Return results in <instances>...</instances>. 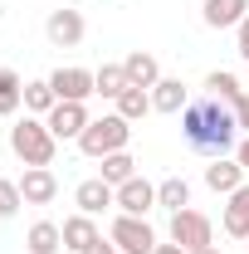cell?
I'll return each mask as SVG.
<instances>
[{
  "mask_svg": "<svg viewBox=\"0 0 249 254\" xmlns=\"http://www.w3.org/2000/svg\"><path fill=\"white\" fill-rule=\"evenodd\" d=\"M152 205H156V186L147 176H132V181L118 186V210H123V215H147Z\"/></svg>",
  "mask_w": 249,
  "mask_h": 254,
  "instance_id": "cell-12",
  "label": "cell"
},
{
  "mask_svg": "<svg viewBox=\"0 0 249 254\" xmlns=\"http://www.w3.org/2000/svg\"><path fill=\"white\" fill-rule=\"evenodd\" d=\"M10 152L25 161V166H49L54 152H59V137L49 132L44 118H20L10 127Z\"/></svg>",
  "mask_w": 249,
  "mask_h": 254,
  "instance_id": "cell-2",
  "label": "cell"
},
{
  "mask_svg": "<svg viewBox=\"0 0 249 254\" xmlns=\"http://www.w3.org/2000/svg\"><path fill=\"white\" fill-rule=\"evenodd\" d=\"M249 15V0H205V25L210 30H240Z\"/></svg>",
  "mask_w": 249,
  "mask_h": 254,
  "instance_id": "cell-14",
  "label": "cell"
},
{
  "mask_svg": "<svg viewBox=\"0 0 249 254\" xmlns=\"http://www.w3.org/2000/svg\"><path fill=\"white\" fill-rule=\"evenodd\" d=\"M190 254H220V250H215V245H205V250H190Z\"/></svg>",
  "mask_w": 249,
  "mask_h": 254,
  "instance_id": "cell-32",
  "label": "cell"
},
{
  "mask_svg": "<svg viewBox=\"0 0 249 254\" xmlns=\"http://www.w3.org/2000/svg\"><path fill=\"white\" fill-rule=\"evenodd\" d=\"M20 195H25V205H49V200L59 195V176H54L49 166H25Z\"/></svg>",
  "mask_w": 249,
  "mask_h": 254,
  "instance_id": "cell-9",
  "label": "cell"
},
{
  "mask_svg": "<svg viewBox=\"0 0 249 254\" xmlns=\"http://www.w3.org/2000/svg\"><path fill=\"white\" fill-rule=\"evenodd\" d=\"M83 254H118V245H113V240L103 245V235H98V240H93V245H88V250H83Z\"/></svg>",
  "mask_w": 249,
  "mask_h": 254,
  "instance_id": "cell-29",
  "label": "cell"
},
{
  "mask_svg": "<svg viewBox=\"0 0 249 254\" xmlns=\"http://www.w3.org/2000/svg\"><path fill=\"white\" fill-rule=\"evenodd\" d=\"M205 93H210V98H220V103H230V108H235V103L245 98V83H240L235 73H225V68H215V73L205 78Z\"/></svg>",
  "mask_w": 249,
  "mask_h": 254,
  "instance_id": "cell-21",
  "label": "cell"
},
{
  "mask_svg": "<svg viewBox=\"0 0 249 254\" xmlns=\"http://www.w3.org/2000/svg\"><path fill=\"white\" fill-rule=\"evenodd\" d=\"M230 113H235V123H240V132H249V93L240 98V103H235Z\"/></svg>",
  "mask_w": 249,
  "mask_h": 254,
  "instance_id": "cell-27",
  "label": "cell"
},
{
  "mask_svg": "<svg viewBox=\"0 0 249 254\" xmlns=\"http://www.w3.org/2000/svg\"><path fill=\"white\" fill-rule=\"evenodd\" d=\"M147 113H152V88H132V83H127L123 93H118V118L137 123V118H147Z\"/></svg>",
  "mask_w": 249,
  "mask_h": 254,
  "instance_id": "cell-20",
  "label": "cell"
},
{
  "mask_svg": "<svg viewBox=\"0 0 249 254\" xmlns=\"http://www.w3.org/2000/svg\"><path fill=\"white\" fill-rule=\"evenodd\" d=\"M20 103H25V83H20V73H15V68H0V118H10Z\"/></svg>",
  "mask_w": 249,
  "mask_h": 254,
  "instance_id": "cell-22",
  "label": "cell"
},
{
  "mask_svg": "<svg viewBox=\"0 0 249 254\" xmlns=\"http://www.w3.org/2000/svg\"><path fill=\"white\" fill-rule=\"evenodd\" d=\"M230 205H225V235H235V240H249V186H240L235 195H225Z\"/></svg>",
  "mask_w": 249,
  "mask_h": 254,
  "instance_id": "cell-17",
  "label": "cell"
},
{
  "mask_svg": "<svg viewBox=\"0 0 249 254\" xmlns=\"http://www.w3.org/2000/svg\"><path fill=\"white\" fill-rule=\"evenodd\" d=\"M49 88H54L59 103H88V98L98 93L88 68H54V73H49Z\"/></svg>",
  "mask_w": 249,
  "mask_h": 254,
  "instance_id": "cell-6",
  "label": "cell"
},
{
  "mask_svg": "<svg viewBox=\"0 0 249 254\" xmlns=\"http://www.w3.org/2000/svg\"><path fill=\"white\" fill-rule=\"evenodd\" d=\"M123 73L132 88H156L161 83V64H156V54H147V49H132L123 59Z\"/></svg>",
  "mask_w": 249,
  "mask_h": 254,
  "instance_id": "cell-13",
  "label": "cell"
},
{
  "mask_svg": "<svg viewBox=\"0 0 249 254\" xmlns=\"http://www.w3.org/2000/svg\"><path fill=\"white\" fill-rule=\"evenodd\" d=\"M235 34H240V59H249V15L240 20V30H235Z\"/></svg>",
  "mask_w": 249,
  "mask_h": 254,
  "instance_id": "cell-28",
  "label": "cell"
},
{
  "mask_svg": "<svg viewBox=\"0 0 249 254\" xmlns=\"http://www.w3.org/2000/svg\"><path fill=\"white\" fill-rule=\"evenodd\" d=\"M54 88H49V78L44 83H25V113H39V118H49L54 113Z\"/></svg>",
  "mask_w": 249,
  "mask_h": 254,
  "instance_id": "cell-24",
  "label": "cell"
},
{
  "mask_svg": "<svg viewBox=\"0 0 249 254\" xmlns=\"http://www.w3.org/2000/svg\"><path fill=\"white\" fill-rule=\"evenodd\" d=\"M127 137H132V123L118 118V113H108V118H93V123L83 127V137H78V152L83 157H113V152H127Z\"/></svg>",
  "mask_w": 249,
  "mask_h": 254,
  "instance_id": "cell-3",
  "label": "cell"
},
{
  "mask_svg": "<svg viewBox=\"0 0 249 254\" xmlns=\"http://www.w3.org/2000/svg\"><path fill=\"white\" fill-rule=\"evenodd\" d=\"M181 137H186L190 152H200V157H225V152L240 147V123H235L230 103H220V98L205 93V98H195V103H186Z\"/></svg>",
  "mask_w": 249,
  "mask_h": 254,
  "instance_id": "cell-1",
  "label": "cell"
},
{
  "mask_svg": "<svg viewBox=\"0 0 249 254\" xmlns=\"http://www.w3.org/2000/svg\"><path fill=\"white\" fill-rule=\"evenodd\" d=\"M245 245H249V240H245Z\"/></svg>",
  "mask_w": 249,
  "mask_h": 254,
  "instance_id": "cell-33",
  "label": "cell"
},
{
  "mask_svg": "<svg viewBox=\"0 0 249 254\" xmlns=\"http://www.w3.org/2000/svg\"><path fill=\"white\" fill-rule=\"evenodd\" d=\"M245 176L249 171L235 157H210V166H205V186L215 190V195H235V190L245 186Z\"/></svg>",
  "mask_w": 249,
  "mask_h": 254,
  "instance_id": "cell-10",
  "label": "cell"
},
{
  "mask_svg": "<svg viewBox=\"0 0 249 254\" xmlns=\"http://www.w3.org/2000/svg\"><path fill=\"white\" fill-rule=\"evenodd\" d=\"M93 88H98L103 98H113V103H118V93L127 88V73H123V64H103V68L93 73Z\"/></svg>",
  "mask_w": 249,
  "mask_h": 254,
  "instance_id": "cell-23",
  "label": "cell"
},
{
  "mask_svg": "<svg viewBox=\"0 0 249 254\" xmlns=\"http://www.w3.org/2000/svg\"><path fill=\"white\" fill-rule=\"evenodd\" d=\"M171 240L181 245V250H205V245H215V225H210V215H200V210H176L171 215Z\"/></svg>",
  "mask_w": 249,
  "mask_h": 254,
  "instance_id": "cell-5",
  "label": "cell"
},
{
  "mask_svg": "<svg viewBox=\"0 0 249 254\" xmlns=\"http://www.w3.org/2000/svg\"><path fill=\"white\" fill-rule=\"evenodd\" d=\"M25 250H30V254H59V250H63V225L34 220L30 235H25Z\"/></svg>",
  "mask_w": 249,
  "mask_h": 254,
  "instance_id": "cell-16",
  "label": "cell"
},
{
  "mask_svg": "<svg viewBox=\"0 0 249 254\" xmlns=\"http://www.w3.org/2000/svg\"><path fill=\"white\" fill-rule=\"evenodd\" d=\"M93 240H98V220H93V215L78 210L73 220H63V250H78V254H83Z\"/></svg>",
  "mask_w": 249,
  "mask_h": 254,
  "instance_id": "cell-18",
  "label": "cell"
},
{
  "mask_svg": "<svg viewBox=\"0 0 249 254\" xmlns=\"http://www.w3.org/2000/svg\"><path fill=\"white\" fill-rule=\"evenodd\" d=\"M156 205H161V210H171V215H176V210H186V205H190L186 176H166V181L156 186Z\"/></svg>",
  "mask_w": 249,
  "mask_h": 254,
  "instance_id": "cell-19",
  "label": "cell"
},
{
  "mask_svg": "<svg viewBox=\"0 0 249 254\" xmlns=\"http://www.w3.org/2000/svg\"><path fill=\"white\" fill-rule=\"evenodd\" d=\"M108 240L118 245V254H152L156 250V235L147 225V215H118L113 230H108Z\"/></svg>",
  "mask_w": 249,
  "mask_h": 254,
  "instance_id": "cell-4",
  "label": "cell"
},
{
  "mask_svg": "<svg viewBox=\"0 0 249 254\" xmlns=\"http://www.w3.org/2000/svg\"><path fill=\"white\" fill-rule=\"evenodd\" d=\"M44 34H49V44H54V49H78V44H83V34H88V25H83V15H78V10H54V15L44 20Z\"/></svg>",
  "mask_w": 249,
  "mask_h": 254,
  "instance_id": "cell-7",
  "label": "cell"
},
{
  "mask_svg": "<svg viewBox=\"0 0 249 254\" xmlns=\"http://www.w3.org/2000/svg\"><path fill=\"white\" fill-rule=\"evenodd\" d=\"M44 123H49V132H54L59 142H78V137H83V127L93 123V118H88V108H83V103H54V113H49Z\"/></svg>",
  "mask_w": 249,
  "mask_h": 254,
  "instance_id": "cell-8",
  "label": "cell"
},
{
  "mask_svg": "<svg viewBox=\"0 0 249 254\" xmlns=\"http://www.w3.org/2000/svg\"><path fill=\"white\" fill-rule=\"evenodd\" d=\"M152 254H186V250H181V245H176V240H171V245H156Z\"/></svg>",
  "mask_w": 249,
  "mask_h": 254,
  "instance_id": "cell-31",
  "label": "cell"
},
{
  "mask_svg": "<svg viewBox=\"0 0 249 254\" xmlns=\"http://www.w3.org/2000/svg\"><path fill=\"white\" fill-rule=\"evenodd\" d=\"M20 205H25V195H20V181H5V176H0V220H10Z\"/></svg>",
  "mask_w": 249,
  "mask_h": 254,
  "instance_id": "cell-26",
  "label": "cell"
},
{
  "mask_svg": "<svg viewBox=\"0 0 249 254\" xmlns=\"http://www.w3.org/2000/svg\"><path fill=\"white\" fill-rule=\"evenodd\" d=\"M186 103H190V88L181 78H161L152 88V113H186Z\"/></svg>",
  "mask_w": 249,
  "mask_h": 254,
  "instance_id": "cell-15",
  "label": "cell"
},
{
  "mask_svg": "<svg viewBox=\"0 0 249 254\" xmlns=\"http://www.w3.org/2000/svg\"><path fill=\"white\" fill-rule=\"evenodd\" d=\"M235 161H240V166H245V171H249V132H245V137H240V147H235Z\"/></svg>",
  "mask_w": 249,
  "mask_h": 254,
  "instance_id": "cell-30",
  "label": "cell"
},
{
  "mask_svg": "<svg viewBox=\"0 0 249 254\" xmlns=\"http://www.w3.org/2000/svg\"><path fill=\"white\" fill-rule=\"evenodd\" d=\"M132 176H137V161L127 157V152L103 157V181H108V186H123V181H132Z\"/></svg>",
  "mask_w": 249,
  "mask_h": 254,
  "instance_id": "cell-25",
  "label": "cell"
},
{
  "mask_svg": "<svg viewBox=\"0 0 249 254\" xmlns=\"http://www.w3.org/2000/svg\"><path fill=\"white\" fill-rule=\"evenodd\" d=\"M73 205H78L83 215H93V220H98L108 205H118V186H108L103 176H93V181H83V186L73 190Z\"/></svg>",
  "mask_w": 249,
  "mask_h": 254,
  "instance_id": "cell-11",
  "label": "cell"
}]
</instances>
